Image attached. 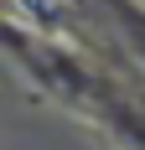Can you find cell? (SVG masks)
<instances>
[{
	"mask_svg": "<svg viewBox=\"0 0 145 150\" xmlns=\"http://www.w3.org/2000/svg\"><path fill=\"white\" fill-rule=\"evenodd\" d=\"M26 5H31V11H47V5H52V0H26Z\"/></svg>",
	"mask_w": 145,
	"mask_h": 150,
	"instance_id": "cell-1",
	"label": "cell"
}]
</instances>
